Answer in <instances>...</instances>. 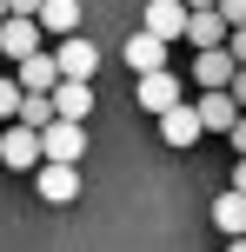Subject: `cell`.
I'll return each mask as SVG.
<instances>
[{"label":"cell","instance_id":"obj_20","mask_svg":"<svg viewBox=\"0 0 246 252\" xmlns=\"http://www.w3.org/2000/svg\"><path fill=\"white\" fill-rule=\"evenodd\" d=\"M226 60L246 66V27H226Z\"/></svg>","mask_w":246,"mask_h":252},{"label":"cell","instance_id":"obj_23","mask_svg":"<svg viewBox=\"0 0 246 252\" xmlns=\"http://www.w3.org/2000/svg\"><path fill=\"white\" fill-rule=\"evenodd\" d=\"M7 13H20V20H34V13H40V0H7Z\"/></svg>","mask_w":246,"mask_h":252},{"label":"cell","instance_id":"obj_19","mask_svg":"<svg viewBox=\"0 0 246 252\" xmlns=\"http://www.w3.org/2000/svg\"><path fill=\"white\" fill-rule=\"evenodd\" d=\"M213 13H220L226 27H246V0H213Z\"/></svg>","mask_w":246,"mask_h":252},{"label":"cell","instance_id":"obj_8","mask_svg":"<svg viewBox=\"0 0 246 252\" xmlns=\"http://www.w3.org/2000/svg\"><path fill=\"white\" fill-rule=\"evenodd\" d=\"M193 113H200V133H226L240 120V106H233L226 87H207V93H193Z\"/></svg>","mask_w":246,"mask_h":252},{"label":"cell","instance_id":"obj_2","mask_svg":"<svg viewBox=\"0 0 246 252\" xmlns=\"http://www.w3.org/2000/svg\"><path fill=\"white\" fill-rule=\"evenodd\" d=\"M34 192H40L47 206L80 199V166H67V159H40V166H34Z\"/></svg>","mask_w":246,"mask_h":252},{"label":"cell","instance_id":"obj_17","mask_svg":"<svg viewBox=\"0 0 246 252\" xmlns=\"http://www.w3.org/2000/svg\"><path fill=\"white\" fill-rule=\"evenodd\" d=\"M13 120H20V126H34V133H40V126L53 120V100H47V93H20V113H13Z\"/></svg>","mask_w":246,"mask_h":252},{"label":"cell","instance_id":"obj_16","mask_svg":"<svg viewBox=\"0 0 246 252\" xmlns=\"http://www.w3.org/2000/svg\"><path fill=\"white\" fill-rule=\"evenodd\" d=\"M213 226H220L226 239H240V232H246V192H233V186H226L220 199H213Z\"/></svg>","mask_w":246,"mask_h":252},{"label":"cell","instance_id":"obj_25","mask_svg":"<svg viewBox=\"0 0 246 252\" xmlns=\"http://www.w3.org/2000/svg\"><path fill=\"white\" fill-rule=\"evenodd\" d=\"M226 252H246V232H240V239H226Z\"/></svg>","mask_w":246,"mask_h":252},{"label":"cell","instance_id":"obj_13","mask_svg":"<svg viewBox=\"0 0 246 252\" xmlns=\"http://www.w3.org/2000/svg\"><path fill=\"white\" fill-rule=\"evenodd\" d=\"M34 27L40 33H80V0H40V13H34Z\"/></svg>","mask_w":246,"mask_h":252},{"label":"cell","instance_id":"obj_12","mask_svg":"<svg viewBox=\"0 0 246 252\" xmlns=\"http://www.w3.org/2000/svg\"><path fill=\"white\" fill-rule=\"evenodd\" d=\"M180 40H193V53H200V47H226V20H220L213 7H186V33H180Z\"/></svg>","mask_w":246,"mask_h":252},{"label":"cell","instance_id":"obj_1","mask_svg":"<svg viewBox=\"0 0 246 252\" xmlns=\"http://www.w3.org/2000/svg\"><path fill=\"white\" fill-rule=\"evenodd\" d=\"M80 153H87V126H80V120H47V126H40V159L80 166Z\"/></svg>","mask_w":246,"mask_h":252},{"label":"cell","instance_id":"obj_14","mask_svg":"<svg viewBox=\"0 0 246 252\" xmlns=\"http://www.w3.org/2000/svg\"><path fill=\"white\" fill-rule=\"evenodd\" d=\"M233 80V60H226V47H200L193 53V87L207 93V87H226Z\"/></svg>","mask_w":246,"mask_h":252},{"label":"cell","instance_id":"obj_27","mask_svg":"<svg viewBox=\"0 0 246 252\" xmlns=\"http://www.w3.org/2000/svg\"><path fill=\"white\" fill-rule=\"evenodd\" d=\"M0 20H7V0H0Z\"/></svg>","mask_w":246,"mask_h":252},{"label":"cell","instance_id":"obj_22","mask_svg":"<svg viewBox=\"0 0 246 252\" xmlns=\"http://www.w3.org/2000/svg\"><path fill=\"white\" fill-rule=\"evenodd\" d=\"M226 139H233V159H246V113H240L233 126H226Z\"/></svg>","mask_w":246,"mask_h":252},{"label":"cell","instance_id":"obj_5","mask_svg":"<svg viewBox=\"0 0 246 252\" xmlns=\"http://www.w3.org/2000/svg\"><path fill=\"white\" fill-rule=\"evenodd\" d=\"M160 139H167L173 153H186V146H200V113H193V100H180V106H167V113H160Z\"/></svg>","mask_w":246,"mask_h":252},{"label":"cell","instance_id":"obj_11","mask_svg":"<svg viewBox=\"0 0 246 252\" xmlns=\"http://www.w3.org/2000/svg\"><path fill=\"white\" fill-rule=\"evenodd\" d=\"M53 80H60V66H53V53L40 47V53H27V60H20L13 87H20V93H53Z\"/></svg>","mask_w":246,"mask_h":252},{"label":"cell","instance_id":"obj_6","mask_svg":"<svg viewBox=\"0 0 246 252\" xmlns=\"http://www.w3.org/2000/svg\"><path fill=\"white\" fill-rule=\"evenodd\" d=\"M53 120H80L87 126V113H93V80H53Z\"/></svg>","mask_w":246,"mask_h":252},{"label":"cell","instance_id":"obj_4","mask_svg":"<svg viewBox=\"0 0 246 252\" xmlns=\"http://www.w3.org/2000/svg\"><path fill=\"white\" fill-rule=\"evenodd\" d=\"M53 66H60V80H93V66H100V47H93L87 33H67L60 47H53Z\"/></svg>","mask_w":246,"mask_h":252},{"label":"cell","instance_id":"obj_26","mask_svg":"<svg viewBox=\"0 0 246 252\" xmlns=\"http://www.w3.org/2000/svg\"><path fill=\"white\" fill-rule=\"evenodd\" d=\"M180 7H213V0H180Z\"/></svg>","mask_w":246,"mask_h":252},{"label":"cell","instance_id":"obj_18","mask_svg":"<svg viewBox=\"0 0 246 252\" xmlns=\"http://www.w3.org/2000/svg\"><path fill=\"white\" fill-rule=\"evenodd\" d=\"M13 113H20V87H13V80H0V126H7Z\"/></svg>","mask_w":246,"mask_h":252},{"label":"cell","instance_id":"obj_15","mask_svg":"<svg viewBox=\"0 0 246 252\" xmlns=\"http://www.w3.org/2000/svg\"><path fill=\"white\" fill-rule=\"evenodd\" d=\"M120 53H127L133 73H160V66H167V40H153V33H133Z\"/></svg>","mask_w":246,"mask_h":252},{"label":"cell","instance_id":"obj_3","mask_svg":"<svg viewBox=\"0 0 246 252\" xmlns=\"http://www.w3.org/2000/svg\"><path fill=\"white\" fill-rule=\"evenodd\" d=\"M0 166H13V173H34L40 166V133L34 126H20V120L0 126Z\"/></svg>","mask_w":246,"mask_h":252},{"label":"cell","instance_id":"obj_10","mask_svg":"<svg viewBox=\"0 0 246 252\" xmlns=\"http://www.w3.org/2000/svg\"><path fill=\"white\" fill-rule=\"evenodd\" d=\"M133 80H140V106H146V113H167V106H180V100H186L180 80H173L167 66H160V73H133Z\"/></svg>","mask_w":246,"mask_h":252},{"label":"cell","instance_id":"obj_24","mask_svg":"<svg viewBox=\"0 0 246 252\" xmlns=\"http://www.w3.org/2000/svg\"><path fill=\"white\" fill-rule=\"evenodd\" d=\"M233 192H246V159H233Z\"/></svg>","mask_w":246,"mask_h":252},{"label":"cell","instance_id":"obj_9","mask_svg":"<svg viewBox=\"0 0 246 252\" xmlns=\"http://www.w3.org/2000/svg\"><path fill=\"white\" fill-rule=\"evenodd\" d=\"M27 53H40V27L20 20V13H7L0 20V60H27Z\"/></svg>","mask_w":246,"mask_h":252},{"label":"cell","instance_id":"obj_21","mask_svg":"<svg viewBox=\"0 0 246 252\" xmlns=\"http://www.w3.org/2000/svg\"><path fill=\"white\" fill-rule=\"evenodd\" d=\"M226 93H233V106L246 113V66H233V80H226Z\"/></svg>","mask_w":246,"mask_h":252},{"label":"cell","instance_id":"obj_7","mask_svg":"<svg viewBox=\"0 0 246 252\" xmlns=\"http://www.w3.org/2000/svg\"><path fill=\"white\" fill-rule=\"evenodd\" d=\"M140 33H153V40H167V47H173V40L186 33V7H180V0H146Z\"/></svg>","mask_w":246,"mask_h":252}]
</instances>
